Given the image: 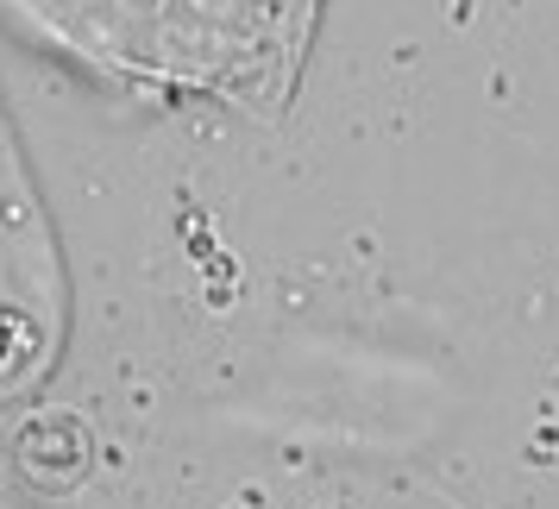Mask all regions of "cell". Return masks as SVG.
Instances as JSON below:
<instances>
[{
  "label": "cell",
  "mask_w": 559,
  "mask_h": 509,
  "mask_svg": "<svg viewBox=\"0 0 559 509\" xmlns=\"http://www.w3.org/2000/svg\"><path fill=\"white\" fill-rule=\"evenodd\" d=\"M63 51L114 76L283 102L302 63L314 0H13Z\"/></svg>",
  "instance_id": "1"
}]
</instances>
